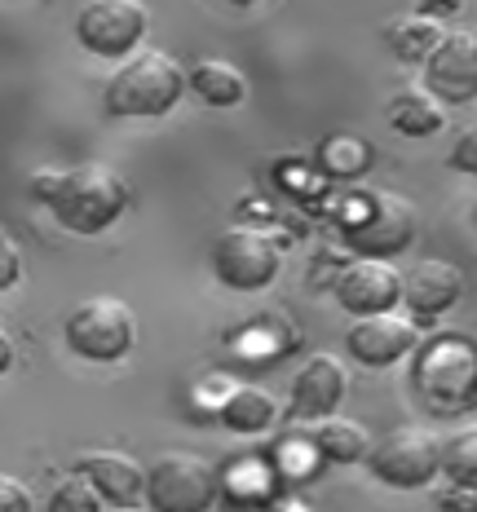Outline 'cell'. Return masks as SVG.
I'll return each mask as SVG.
<instances>
[{
	"mask_svg": "<svg viewBox=\"0 0 477 512\" xmlns=\"http://www.w3.org/2000/svg\"><path fill=\"white\" fill-rule=\"evenodd\" d=\"M420 345V323L411 314H371V318H354L345 336V349L354 354V362L363 367H394L407 354H416Z\"/></svg>",
	"mask_w": 477,
	"mask_h": 512,
	"instance_id": "12",
	"label": "cell"
},
{
	"mask_svg": "<svg viewBox=\"0 0 477 512\" xmlns=\"http://www.w3.org/2000/svg\"><path fill=\"white\" fill-rule=\"evenodd\" d=\"M371 164V146L358 142V137H332L323 142V168L332 177H358Z\"/></svg>",
	"mask_w": 477,
	"mask_h": 512,
	"instance_id": "23",
	"label": "cell"
},
{
	"mask_svg": "<svg viewBox=\"0 0 477 512\" xmlns=\"http://www.w3.org/2000/svg\"><path fill=\"white\" fill-rule=\"evenodd\" d=\"M442 477L451 486L477 490V424L460 429L451 442H442Z\"/></svg>",
	"mask_w": 477,
	"mask_h": 512,
	"instance_id": "21",
	"label": "cell"
},
{
	"mask_svg": "<svg viewBox=\"0 0 477 512\" xmlns=\"http://www.w3.org/2000/svg\"><path fill=\"white\" fill-rule=\"evenodd\" d=\"M310 451L327 464H358V460H367L371 442L358 420H349V415H323L310 429Z\"/></svg>",
	"mask_w": 477,
	"mask_h": 512,
	"instance_id": "16",
	"label": "cell"
},
{
	"mask_svg": "<svg viewBox=\"0 0 477 512\" xmlns=\"http://www.w3.org/2000/svg\"><path fill=\"white\" fill-rule=\"evenodd\" d=\"M76 473L102 495V504L133 508L146 495V468L124 451H84L76 460Z\"/></svg>",
	"mask_w": 477,
	"mask_h": 512,
	"instance_id": "13",
	"label": "cell"
},
{
	"mask_svg": "<svg viewBox=\"0 0 477 512\" xmlns=\"http://www.w3.org/2000/svg\"><path fill=\"white\" fill-rule=\"evenodd\" d=\"M336 305L354 318L389 314V309L402 305V274L380 256H358L336 279Z\"/></svg>",
	"mask_w": 477,
	"mask_h": 512,
	"instance_id": "11",
	"label": "cell"
},
{
	"mask_svg": "<svg viewBox=\"0 0 477 512\" xmlns=\"http://www.w3.org/2000/svg\"><path fill=\"white\" fill-rule=\"evenodd\" d=\"M274 415H279V407H274V398L265 389H257V384H239V389H230V398L221 402V424L235 433L270 429Z\"/></svg>",
	"mask_w": 477,
	"mask_h": 512,
	"instance_id": "20",
	"label": "cell"
},
{
	"mask_svg": "<svg viewBox=\"0 0 477 512\" xmlns=\"http://www.w3.org/2000/svg\"><path fill=\"white\" fill-rule=\"evenodd\" d=\"M424 89L442 106H460L477 98V27L442 36V45L424 58Z\"/></svg>",
	"mask_w": 477,
	"mask_h": 512,
	"instance_id": "10",
	"label": "cell"
},
{
	"mask_svg": "<svg viewBox=\"0 0 477 512\" xmlns=\"http://www.w3.org/2000/svg\"><path fill=\"white\" fill-rule=\"evenodd\" d=\"M45 512H106V508H102V495H98V490L84 482L80 473H71V477H62V482L49 490Z\"/></svg>",
	"mask_w": 477,
	"mask_h": 512,
	"instance_id": "22",
	"label": "cell"
},
{
	"mask_svg": "<svg viewBox=\"0 0 477 512\" xmlns=\"http://www.w3.org/2000/svg\"><path fill=\"white\" fill-rule=\"evenodd\" d=\"M442 36H447V31H442L438 18H424V14L394 18V23L385 27V45L402 62H424L433 49L442 45Z\"/></svg>",
	"mask_w": 477,
	"mask_h": 512,
	"instance_id": "19",
	"label": "cell"
},
{
	"mask_svg": "<svg viewBox=\"0 0 477 512\" xmlns=\"http://www.w3.org/2000/svg\"><path fill=\"white\" fill-rule=\"evenodd\" d=\"M111 512H137V508H111Z\"/></svg>",
	"mask_w": 477,
	"mask_h": 512,
	"instance_id": "31",
	"label": "cell"
},
{
	"mask_svg": "<svg viewBox=\"0 0 477 512\" xmlns=\"http://www.w3.org/2000/svg\"><path fill=\"white\" fill-rule=\"evenodd\" d=\"M151 31V9L142 0H84L76 14V40L93 58L124 62Z\"/></svg>",
	"mask_w": 477,
	"mask_h": 512,
	"instance_id": "9",
	"label": "cell"
},
{
	"mask_svg": "<svg viewBox=\"0 0 477 512\" xmlns=\"http://www.w3.org/2000/svg\"><path fill=\"white\" fill-rule=\"evenodd\" d=\"M186 84H190V93H199L208 106H239L248 98V80H243V71L226 58L195 62V67L186 71Z\"/></svg>",
	"mask_w": 477,
	"mask_h": 512,
	"instance_id": "17",
	"label": "cell"
},
{
	"mask_svg": "<svg viewBox=\"0 0 477 512\" xmlns=\"http://www.w3.org/2000/svg\"><path fill=\"white\" fill-rule=\"evenodd\" d=\"M226 5H235V9H248V5H261V0H226Z\"/></svg>",
	"mask_w": 477,
	"mask_h": 512,
	"instance_id": "30",
	"label": "cell"
},
{
	"mask_svg": "<svg viewBox=\"0 0 477 512\" xmlns=\"http://www.w3.org/2000/svg\"><path fill=\"white\" fill-rule=\"evenodd\" d=\"M411 393L429 415L477 411V340L460 332L420 340L411 362Z\"/></svg>",
	"mask_w": 477,
	"mask_h": 512,
	"instance_id": "1",
	"label": "cell"
},
{
	"mask_svg": "<svg viewBox=\"0 0 477 512\" xmlns=\"http://www.w3.org/2000/svg\"><path fill=\"white\" fill-rule=\"evenodd\" d=\"M442 504H447V512H477V490H469V486H451L447 495H442Z\"/></svg>",
	"mask_w": 477,
	"mask_h": 512,
	"instance_id": "27",
	"label": "cell"
},
{
	"mask_svg": "<svg viewBox=\"0 0 477 512\" xmlns=\"http://www.w3.org/2000/svg\"><path fill=\"white\" fill-rule=\"evenodd\" d=\"M416 230H420L416 204L394 195V190H367V195H358V212H345V221H341V239L349 248L358 256H380V261L407 252L416 243Z\"/></svg>",
	"mask_w": 477,
	"mask_h": 512,
	"instance_id": "4",
	"label": "cell"
},
{
	"mask_svg": "<svg viewBox=\"0 0 477 512\" xmlns=\"http://www.w3.org/2000/svg\"><path fill=\"white\" fill-rule=\"evenodd\" d=\"M31 508H36V499H31L27 482L0 473V512H31Z\"/></svg>",
	"mask_w": 477,
	"mask_h": 512,
	"instance_id": "26",
	"label": "cell"
},
{
	"mask_svg": "<svg viewBox=\"0 0 477 512\" xmlns=\"http://www.w3.org/2000/svg\"><path fill=\"white\" fill-rule=\"evenodd\" d=\"M45 204L71 234H102L129 212L133 190L111 164H76L58 168Z\"/></svg>",
	"mask_w": 477,
	"mask_h": 512,
	"instance_id": "2",
	"label": "cell"
},
{
	"mask_svg": "<svg viewBox=\"0 0 477 512\" xmlns=\"http://www.w3.org/2000/svg\"><path fill=\"white\" fill-rule=\"evenodd\" d=\"M67 345L84 362H120L137 340V314L120 296H89L67 314Z\"/></svg>",
	"mask_w": 477,
	"mask_h": 512,
	"instance_id": "6",
	"label": "cell"
},
{
	"mask_svg": "<svg viewBox=\"0 0 477 512\" xmlns=\"http://www.w3.org/2000/svg\"><path fill=\"white\" fill-rule=\"evenodd\" d=\"M186 84V67L164 49H137L115 67V76L102 89V106L106 115H120V120H155L168 115Z\"/></svg>",
	"mask_w": 477,
	"mask_h": 512,
	"instance_id": "3",
	"label": "cell"
},
{
	"mask_svg": "<svg viewBox=\"0 0 477 512\" xmlns=\"http://www.w3.org/2000/svg\"><path fill=\"white\" fill-rule=\"evenodd\" d=\"M23 279V248H18V239L0 226V292L5 287H14Z\"/></svg>",
	"mask_w": 477,
	"mask_h": 512,
	"instance_id": "25",
	"label": "cell"
},
{
	"mask_svg": "<svg viewBox=\"0 0 477 512\" xmlns=\"http://www.w3.org/2000/svg\"><path fill=\"white\" fill-rule=\"evenodd\" d=\"M221 499V473L195 451H159L146 464L151 512H208Z\"/></svg>",
	"mask_w": 477,
	"mask_h": 512,
	"instance_id": "5",
	"label": "cell"
},
{
	"mask_svg": "<svg viewBox=\"0 0 477 512\" xmlns=\"http://www.w3.org/2000/svg\"><path fill=\"white\" fill-rule=\"evenodd\" d=\"M349 389V376L336 354H314L296 371L292 380V415L296 420H323V415H336Z\"/></svg>",
	"mask_w": 477,
	"mask_h": 512,
	"instance_id": "14",
	"label": "cell"
},
{
	"mask_svg": "<svg viewBox=\"0 0 477 512\" xmlns=\"http://www.w3.org/2000/svg\"><path fill=\"white\" fill-rule=\"evenodd\" d=\"M447 164L455 168V173H464V177H477V120L455 137V146L447 151Z\"/></svg>",
	"mask_w": 477,
	"mask_h": 512,
	"instance_id": "24",
	"label": "cell"
},
{
	"mask_svg": "<svg viewBox=\"0 0 477 512\" xmlns=\"http://www.w3.org/2000/svg\"><path fill=\"white\" fill-rule=\"evenodd\" d=\"M416 9H420L424 18H438V23H442V18H455V14H460L464 0H416Z\"/></svg>",
	"mask_w": 477,
	"mask_h": 512,
	"instance_id": "28",
	"label": "cell"
},
{
	"mask_svg": "<svg viewBox=\"0 0 477 512\" xmlns=\"http://www.w3.org/2000/svg\"><path fill=\"white\" fill-rule=\"evenodd\" d=\"M283 252L257 226H230L212 243V274L230 287V292H261L279 279Z\"/></svg>",
	"mask_w": 477,
	"mask_h": 512,
	"instance_id": "8",
	"label": "cell"
},
{
	"mask_svg": "<svg viewBox=\"0 0 477 512\" xmlns=\"http://www.w3.org/2000/svg\"><path fill=\"white\" fill-rule=\"evenodd\" d=\"M389 124L402 137H433L447 124V111H442V102L429 89H402L389 98Z\"/></svg>",
	"mask_w": 477,
	"mask_h": 512,
	"instance_id": "18",
	"label": "cell"
},
{
	"mask_svg": "<svg viewBox=\"0 0 477 512\" xmlns=\"http://www.w3.org/2000/svg\"><path fill=\"white\" fill-rule=\"evenodd\" d=\"M367 468L385 486L416 490V486H429L442 473V446H438V437L416 429V424H398V429L380 433L371 442Z\"/></svg>",
	"mask_w": 477,
	"mask_h": 512,
	"instance_id": "7",
	"label": "cell"
},
{
	"mask_svg": "<svg viewBox=\"0 0 477 512\" xmlns=\"http://www.w3.org/2000/svg\"><path fill=\"white\" fill-rule=\"evenodd\" d=\"M460 296H464V274L455 270L451 261H438V256L411 265V274L402 279V305L411 309V318H416V323L447 314Z\"/></svg>",
	"mask_w": 477,
	"mask_h": 512,
	"instance_id": "15",
	"label": "cell"
},
{
	"mask_svg": "<svg viewBox=\"0 0 477 512\" xmlns=\"http://www.w3.org/2000/svg\"><path fill=\"white\" fill-rule=\"evenodd\" d=\"M9 367H14V340H9V332L0 327V376H5Z\"/></svg>",
	"mask_w": 477,
	"mask_h": 512,
	"instance_id": "29",
	"label": "cell"
},
{
	"mask_svg": "<svg viewBox=\"0 0 477 512\" xmlns=\"http://www.w3.org/2000/svg\"><path fill=\"white\" fill-rule=\"evenodd\" d=\"M473 226H477V204H473Z\"/></svg>",
	"mask_w": 477,
	"mask_h": 512,
	"instance_id": "32",
	"label": "cell"
}]
</instances>
